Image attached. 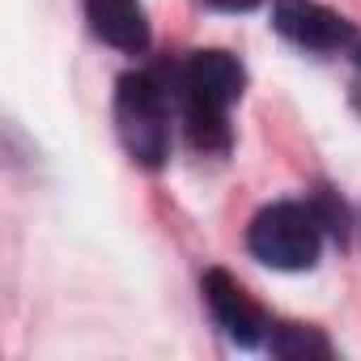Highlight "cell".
<instances>
[{
    "mask_svg": "<svg viewBox=\"0 0 361 361\" xmlns=\"http://www.w3.org/2000/svg\"><path fill=\"white\" fill-rule=\"evenodd\" d=\"M115 128L128 157L145 170L166 166L170 157V94L153 73H128L115 90Z\"/></svg>",
    "mask_w": 361,
    "mask_h": 361,
    "instance_id": "obj_1",
    "label": "cell"
},
{
    "mask_svg": "<svg viewBox=\"0 0 361 361\" xmlns=\"http://www.w3.org/2000/svg\"><path fill=\"white\" fill-rule=\"evenodd\" d=\"M319 247H323V217L314 213V204L276 200V204L259 209L247 226V251L276 272L314 268Z\"/></svg>",
    "mask_w": 361,
    "mask_h": 361,
    "instance_id": "obj_2",
    "label": "cell"
},
{
    "mask_svg": "<svg viewBox=\"0 0 361 361\" xmlns=\"http://www.w3.org/2000/svg\"><path fill=\"white\" fill-rule=\"evenodd\" d=\"M174 85H178V102H200V106H213V111H230L247 90V73H243L238 56L209 47V51L188 56V64L178 68Z\"/></svg>",
    "mask_w": 361,
    "mask_h": 361,
    "instance_id": "obj_3",
    "label": "cell"
},
{
    "mask_svg": "<svg viewBox=\"0 0 361 361\" xmlns=\"http://www.w3.org/2000/svg\"><path fill=\"white\" fill-rule=\"evenodd\" d=\"M204 302L217 319V327L238 344V348H259L272 331L268 314L259 310V302L226 272V268H209L204 272Z\"/></svg>",
    "mask_w": 361,
    "mask_h": 361,
    "instance_id": "obj_4",
    "label": "cell"
},
{
    "mask_svg": "<svg viewBox=\"0 0 361 361\" xmlns=\"http://www.w3.org/2000/svg\"><path fill=\"white\" fill-rule=\"evenodd\" d=\"M272 26L306 51H340L357 39L353 22L319 0H272Z\"/></svg>",
    "mask_w": 361,
    "mask_h": 361,
    "instance_id": "obj_5",
    "label": "cell"
},
{
    "mask_svg": "<svg viewBox=\"0 0 361 361\" xmlns=\"http://www.w3.org/2000/svg\"><path fill=\"white\" fill-rule=\"evenodd\" d=\"M85 13H90V30L115 51L140 56L149 47V18L140 0H85Z\"/></svg>",
    "mask_w": 361,
    "mask_h": 361,
    "instance_id": "obj_6",
    "label": "cell"
},
{
    "mask_svg": "<svg viewBox=\"0 0 361 361\" xmlns=\"http://www.w3.org/2000/svg\"><path fill=\"white\" fill-rule=\"evenodd\" d=\"M268 348L285 361H327L331 357V340L306 323H276L268 331Z\"/></svg>",
    "mask_w": 361,
    "mask_h": 361,
    "instance_id": "obj_7",
    "label": "cell"
},
{
    "mask_svg": "<svg viewBox=\"0 0 361 361\" xmlns=\"http://www.w3.org/2000/svg\"><path fill=\"white\" fill-rule=\"evenodd\" d=\"M230 111H213V106H200V102H183V123H188V136L196 149L204 153H226L230 149Z\"/></svg>",
    "mask_w": 361,
    "mask_h": 361,
    "instance_id": "obj_8",
    "label": "cell"
},
{
    "mask_svg": "<svg viewBox=\"0 0 361 361\" xmlns=\"http://www.w3.org/2000/svg\"><path fill=\"white\" fill-rule=\"evenodd\" d=\"M209 9H221V13H251V9H259L264 0H204Z\"/></svg>",
    "mask_w": 361,
    "mask_h": 361,
    "instance_id": "obj_9",
    "label": "cell"
},
{
    "mask_svg": "<svg viewBox=\"0 0 361 361\" xmlns=\"http://www.w3.org/2000/svg\"><path fill=\"white\" fill-rule=\"evenodd\" d=\"M357 64H361V43H357Z\"/></svg>",
    "mask_w": 361,
    "mask_h": 361,
    "instance_id": "obj_10",
    "label": "cell"
}]
</instances>
